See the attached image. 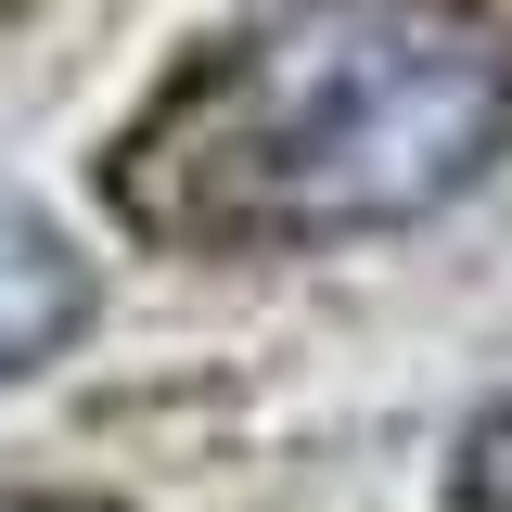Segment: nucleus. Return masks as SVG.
<instances>
[{
	"mask_svg": "<svg viewBox=\"0 0 512 512\" xmlns=\"http://www.w3.org/2000/svg\"><path fill=\"white\" fill-rule=\"evenodd\" d=\"M512 154V26L474 0H256L128 116L116 218L180 256L410 231Z\"/></svg>",
	"mask_w": 512,
	"mask_h": 512,
	"instance_id": "nucleus-1",
	"label": "nucleus"
},
{
	"mask_svg": "<svg viewBox=\"0 0 512 512\" xmlns=\"http://www.w3.org/2000/svg\"><path fill=\"white\" fill-rule=\"evenodd\" d=\"M90 320V269L64 244L52 218H26V205H0V372H39L64 359V333Z\"/></svg>",
	"mask_w": 512,
	"mask_h": 512,
	"instance_id": "nucleus-2",
	"label": "nucleus"
},
{
	"mask_svg": "<svg viewBox=\"0 0 512 512\" xmlns=\"http://www.w3.org/2000/svg\"><path fill=\"white\" fill-rule=\"evenodd\" d=\"M448 512H512V397L461 423V461H448Z\"/></svg>",
	"mask_w": 512,
	"mask_h": 512,
	"instance_id": "nucleus-3",
	"label": "nucleus"
},
{
	"mask_svg": "<svg viewBox=\"0 0 512 512\" xmlns=\"http://www.w3.org/2000/svg\"><path fill=\"white\" fill-rule=\"evenodd\" d=\"M0 512H103V500H0Z\"/></svg>",
	"mask_w": 512,
	"mask_h": 512,
	"instance_id": "nucleus-4",
	"label": "nucleus"
}]
</instances>
